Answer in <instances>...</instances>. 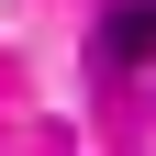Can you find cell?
<instances>
[{"label":"cell","mask_w":156,"mask_h":156,"mask_svg":"<svg viewBox=\"0 0 156 156\" xmlns=\"http://www.w3.org/2000/svg\"><path fill=\"white\" fill-rule=\"evenodd\" d=\"M101 56H112V67H145V56H156V0L112 11V23H101Z\"/></svg>","instance_id":"6da1fadb"}]
</instances>
